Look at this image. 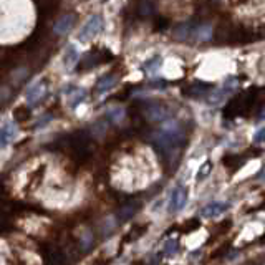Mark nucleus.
I'll list each match as a JSON object with an SVG mask.
<instances>
[{
	"mask_svg": "<svg viewBox=\"0 0 265 265\" xmlns=\"http://www.w3.org/2000/svg\"><path fill=\"white\" fill-rule=\"evenodd\" d=\"M181 139H182V134H181L179 128L176 126V124H172L169 128H164L161 132L156 134V143H158V146L166 152L174 151L176 148L179 146Z\"/></svg>",
	"mask_w": 265,
	"mask_h": 265,
	"instance_id": "1",
	"label": "nucleus"
},
{
	"mask_svg": "<svg viewBox=\"0 0 265 265\" xmlns=\"http://www.w3.org/2000/svg\"><path fill=\"white\" fill-rule=\"evenodd\" d=\"M101 30H103V17L101 15H91V17L86 20L85 25H83V29L80 30L78 40L83 43H88L95 37H98V33Z\"/></svg>",
	"mask_w": 265,
	"mask_h": 265,
	"instance_id": "2",
	"label": "nucleus"
},
{
	"mask_svg": "<svg viewBox=\"0 0 265 265\" xmlns=\"http://www.w3.org/2000/svg\"><path fill=\"white\" fill-rule=\"evenodd\" d=\"M187 199H189V192H187L186 186H178L174 187L171 194V200H169V211L171 212H179L182 211L184 206L187 204Z\"/></svg>",
	"mask_w": 265,
	"mask_h": 265,
	"instance_id": "3",
	"label": "nucleus"
},
{
	"mask_svg": "<svg viewBox=\"0 0 265 265\" xmlns=\"http://www.w3.org/2000/svg\"><path fill=\"white\" fill-rule=\"evenodd\" d=\"M231 204H224V202H211L200 211V215L204 219H212V217H219L220 214H224L226 211H229Z\"/></svg>",
	"mask_w": 265,
	"mask_h": 265,
	"instance_id": "4",
	"label": "nucleus"
},
{
	"mask_svg": "<svg viewBox=\"0 0 265 265\" xmlns=\"http://www.w3.org/2000/svg\"><path fill=\"white\" fill-rule=\"evenodd\" d=\"M17 136V126L12 121H7L0 130V148H5L14 141Z\"/></svg>",
	"mask_w": 265,
	"mask_h": 265,
	"instance_id": "5",
	"label": "nucleus"
},
{
	"mask_svg": "<svg viewBox=\"0 0 265 265\" xmlns=\"http://www.w3.org/2000/svg\"><path fill=\"white\" fill-rule=\"evenodd\" d=\"M47 91V83L45 82H37L35 85H32L27 91V101L29 104H33L37 99H40L43 96V93Z\"/></svg>",
	"mask_w": 265,
	"mask_h": 265,
	"instance_id": "6",
	"label": "nucleus"
},
{
	"mask_svg": "<svg viewBox=\"0 0 265 265\" xmlns=\"http://www.w3.org/2000/svg\"><path fill=\"white\" fill-rule=\"evenodd\" d=\"M80 60V51L75 45H68L65 50V57H63V65L66 70H71Z\"/></svg>",
	"mask_w": 265,
	"mask_h": 265,
	"instance_id": "7",
	"label": "nucleus"
},
{
	"mask_svg": "<svg viewBox=\"0 0 265 265\" xmlns=\"http://www.w3.org/2000/svg\"><path fill=\"white\" fill-rule=\"evenodd\" d=\"M73 23H75V15H71V14L63 15V17L55 23V33H58V35L66 33V32L73 27Z\"/></svg>",
	"mask_w": 265,
	"mask_h": 265,
	"instance_id": "8",
	"label": "nucleus"
},
{
	"mask_svg": "<svg viewBox=\"0 0 265 265\" xmlns=\"http://www.w3.org/2000/svg\"><path fill=\"white\" fill-rule=\"evenodd\" d=\"M115 85H116L115 76H103V78L98 82V85H96V93L98 95L106 93V91H110Z\"/></svg>",
	"mask_w": 265,
	"mask_h": 265,
	"instance_id": "9",
	"label": "nucleus"
},
{
	"mask_svg": "<svg viewBox=\"0 0 265 265\" xmlns=\"http://www.w3.org/2000/svg\"><path fill=\"white\" fill-rule=\"evenodd\" d=\"M106 118L110 119L111 123H119L124 118V108L121 106L110 108V110L106 111Z\"/></svg>",
	"mask_w": 265,
	"mask_h": 265,
	"instance_id": "10",
	"label": "nucleus"
},
{
	"mask_svg": "<svg viewBox=\"0 0 265 265\" xmlns=\"http://www.w3.org/2000/svg\"><path fill=\"white\" fill-rule=\"evenodd\" d=\"M68 98H70V106H71V110H75V108L78 106V104L86 98V91H85V90H76L75 93L68 95Z\"/></svg>",
	"mask_w": 265,
	"mask_h": 265,
	"instance_id": "11",
	"label": "nucleus"
},
{
	"mask_svg": "<svg viewBox=\"0 0 265 265\" xmlns=\"http://www.w3.org/2000/svg\"><path fill=\"white\" fill-rule=\"evenodd\" d=\"M149 116L154 119V121H163V119L167 116V113L163 110V108H152V113H149Z\"/></svg>",
	"mask_w": 265,
	"mask_h": 265,
	"instance_id": "12",
	"label": "nucleus"
},
{
	"mask_svg": "<svg viewBox=\"0 0 265 265\" xmlns=\"http://www.w3.org/2000/svg\"><path fill=\"white\" fill-rule=\"evenodd\" d=\"M159 63H161V58L159 57H154L152 60H149V62L144 65V70L146 71H154V70H158L156 66H159Z\"/></svg>",
	"mask_w": 265,
	"mask_h": 265,
	"instance_id": "13",
	"label": "nucleus"
},
{
	"mask_svg": "<svg viewBox=\"0 0 265 265\" xmlns=\"http://www.w3.org/2000/svg\"><path fill=\"white\" fill-rule=\"evenodd\" d=\"M176 252H178V242L176 240H167L166 242V254L167 255H174Z\"/></svg>",
	"mask_w": 265,
	"mask_h": 265,
	"instance_id": "14",
	"label": "nucleus"
},
{
	"mask_svg": "<svg viewBox=\"0 0 265 265\" xmlns=\"http://www.w3.org/2000/svg\"><path fill=\"white\" fill-rule=\"evenodd\" d=\"M211 33H212V29L209 25L199 29V38L200 40H209V38H211Z\"/></svg>",
	"mask_w": 265,
	"mask_h": 265,
	"instance_id": "15",
	"label": "nucleus"
},
{
	"mask_svg": "<svg viewBox=\"0 0 265 265\" xmlns=\"http://www.w3.org/2000/svg\"><path fill=\"white\" fill-rule=\"evenodd\" d=\"M254 141L257 144H262L264 143V128H259L255 132V136H254Z\"/></svg>",
	"mask_w": 265,
	"mask_h": 265,
	"instance_id": "16",
	"label": "nucleus"
}]
</instances>
